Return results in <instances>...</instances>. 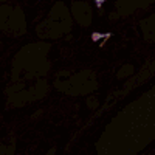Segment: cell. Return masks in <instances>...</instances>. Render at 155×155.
<instances>
[{
    "instance_id": "1",
    "label": "cell",
    "mask_w": 155,
    "mask_h": 155,
    "mask_svg": "<svg viewBox=\"0 0 155 155\" xmlns=\"http://www.w3.org/2000/svg\"><path fill=\"white\" fill-rule=\"evenodd\" d=\"M73 13H75V17L78 19V22H81L82 25H87L92 20V13H90V10L87 8L85 3H75Z\"/></svg>"
},
{
    "instance_id": "2",
    "label": "cell",
    "mask_w": 155,
    "mask_h": 155,
    "mask_svg": "<svg viewBox=\"0 0 155 155\" xmlns=\"http://www.w3.org/2000/svg\"><path fill=\"white\" fill-rule=\"evenodd\" d=\"M132 71H133V67H132V65H124V67L120 70V73H118V78L127 76V75H130Z\"/></svg>"
},
{
    "instance_id": "3",
    "label": "cell",
    "mask_w": 155,
    "mask_h": 155,
    "mask_svg": "<svg viewBox=\"0 0 155 155\" xmlns=\"http://www.w3.org/2000/svg\"><path fill=\"white\" fill-rule=\"evenodd\" d=\"M103 37H104V34L98 33V31H95V33L92 34V40H93V42H99V40H103Z\"/></svg>"
},
{
    "instance_id": "4",
    "label": "cell",
    "mask_w": 155,
    "mask_h": 155,
    "mask_svg": "<svg viewBox=\"0 0 155 155\" xmlns=\"http://www.w3.org/2000/svg\"><path fill=\"white\" fill-rule=\"evenodd\" d=\"M104 2H106V0H95V3H96V6H98V8H103Z\"/></svg>"
},
{
    "instance_id": "5",
    "label": "cell",
    "mask_w": 155,
    "mask_h": 155,
    "mask_svg": "<svg viewBox=\"0 0 155 155\" xmlns=\"http://www.w3.org/2000/svg\"><path fill=\"white\" fill-rule=\"evenodd\" d=\"M0 2H8V0H0Z\"/></svg>"
},
{
    "instance_id": "6",
    "label": "cell",
    "mask_w": 155,
    "mask_h": 155,
    "mask_svg": "<svg viewBox=\"0 0 155 155\" xmlns=\"http://www.w3.org/2000/svg\"><path fill=\"white\" fill-rule=\"evenodd\" d=\"M0 45H2V43H0Z\"/></svg>"
}]
</instances>
